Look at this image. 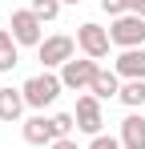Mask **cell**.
Here are the masks:
<instances>
[{
    "instance_id": "obj_15",
    "label": "cell",
    "mask_w": 145,
    "mask_h": 149,
    "mask_svg": "<svg viewBox=\"0 0 145 149\" xmlns=\"http://www.w3.org/2000/svg\"><path fill=\"white\" fill-rule=\"evenodd\" d=\"M28 8H32L40 20H56V16H61V0H32Z\"/></svg>"
},
{
    "instance_id": "obj_11",
    "label": "cell",
    "mask_w": 145,
    "mask_h": 149,
    "mask_svg": "<svg viewBox=\"0 0 145 149\" xmlns=\"http://www.w3.org/2000/svg\"><path fill=\"white\" fill-rule=\"evenodd\" d=\"M20 113H24V93L20 89H12V85H4L0 89V121H20Z\"/></svg>"
},
{
    "instance_id": "obj_13",
    "label": "cell",
    "mask_w": 145,
    "mask_h": 149,
    "mask_svg": "<svg viewBox=\"0 0 145 149\" xmlns=\"http://www.w3.org/2000/svg\"><path fill=\"white\" fill-rule=\"evenodd\" d=\"M16 61H20V45L12 40V32H8V28H0V73H12V69H16Z\"/></svg>"
},
{
    "instance_id": "obj_17",
    "label": "cell",
    "mask_w": 145,
    "mask_h": 149,
    "mask_svg": "<svg viewBox=\"0 0 145 149\" xmlns=\"http://www.w3.org/2000/svg\"><path fill=\"white\" fill-rule=\"evenodd\" d=\"M89 149H121V137H105V133H101V137L89 141Z\"/></svg>"
},
{
    "instance_id": "obj_5",
    "label": "cell",
    "mask_w": 145,
    "mask_h": 149,
    "mask_svg": "<svg viewBox=\"0 0 145 149\" xmlns=\"http://www.w3.org/2000/svg\"><path fill=\"white\" fill-rule=\"evenodd\" d=\"M45 20L32 12V8H16L12 12V40L24 45V49H40V40H45Z\"/></svg>"
},
{
    "instance_id": "obj_6",
    "label": "cell",
    "mask_w": 145,
    "mask_h": 149,
    "mask_svg": "<svg viewBox=\"0 0 145 149\" xmlns=\"http://www.w3.org/2000/svg\"><path fill=\"white\" fill-rule=\"evenodd\" d=\"M109 28H101V24H93V20H85V24L77 28V49L85 52V56H93V61H105L109 56Z\"/></svg>"
},
{
    "instance_id": "obj_3",
    "label": "cell",
    "mask_w": 145,
    "mask_h": 149,
    "mask_svg": "<svg viewBox=\"0 0 145 149\" xmlns=\"http://www.w3.org/2000/svg\"><path fill=\"white\" fill-rule=\"evenodd\" d=\"M36 56H40V65H45L48 73H52V69H65L72 56H77V36H65V32L45 36L40 49H36Z\"/></svg>"
},
{
    "instance_id": "obj_22",
    "label": "cell",
    "mask_w": 145,
    "mask_h": 149,
    "mask_svg": "<svg viewBox=\"0 0 145 149\" xmlns=\"http://www.w3.org/2000/svg\"><path fill=\"white\" fill-rule=\"evenodd\" d=\"M141 16H145V8H141Z\"/></svg>"
},
{
    "instance_id": "obj_9",
    "label": "cell",
    "mask_w": 145,
    "mask_h": 149,
    "mask_svg": "<svg viewBox=\"0 0 145 149\" xmlns=\"http://www.w3.org/2000/svg\"><path fill=\"white\" fill-rule=\"evenodd\" d=\"M113 73L125 81H145V49H125L113 65Z\"/></svg>"
},
{
    "instance_id": "obj_10",
    "label": "cell",
    "mask_w": 145,
    "mask_h": 149,
    "mask_svg": "<svg viewBox=\"0 0 145 149\" xmlns=\"http://www.w3.org/2000/svg\"><path fill=\"white\" fill-rule=\"evenodd\" d=\"M121 149H145V117L137 109L121 121Z\"/></svg>"
},
{
    "instance_id": "obj_18",
    "label": "cell",
    "mask_w": 145,
    "mask_h": 149,
    "mask_svg": "<svg viewBox=\"0 0 145 149\" xmlns=\"http://www.w3.org/2000/svg\"><path fill=\"white\" fill-rule=\"evenodd\" d=\"M101 8H105V12H109V16H113V20H117V16H125V12H129V8H125V0H101Z\"/></svg>"
},
{
    "instance_id": "obj_8",
    "label": "cell",
    "mask_w": 145,
    "mask_h": 149,
    "mask_svg": "<svg viewBox=\"0 0 145 149\" xmlns=\"http://www.w3.org/2000/svg\"><path fill=\"white\" fill-rule=\"evenodd\" d=\"M20 133H24V141H28V145H52V141H56L52 117H45V113H32V117L20 125Z\"/></svg>"
},
{
    "instance_id": "obj_14",
    "label": "cell",
    "mask_w": 145,
    "mask_h": 149,
    "mask_svg": "<svg viewBox=\"0 0 145 149\" xmlns=\"http://www.w3.org/2000/svg\"><path fill=\"white\" fill-rule=\"evenodd\" d=\"M117 101L125 105V109H141L145 105V81H125L121 93H117Z\"/></svg>"
},
{
    "instance_id": "obj_20",
    "label": "cell",
    "mask_w": 145,
    "mask_h": 149,
    "mask_svg": "<svg viewBox=\"0 0 145 149\" xmlns=\"http://www.w3.org/2000/svg\"><path fill=\"white\" fill-rule=\"evenodd\" d=\"M125 8H129V12H137V16H141V8H145V0H125Z\"/></svg>"
},
{
    "instance_id": "obj_1",
    "label": "cell",
    "mask_w": 145,
    "mask_h": 149,
    "mask_svg": "<svg viewBox=\"0 0 145 149\" xmlns=\"http://www.w3.org/2000/svg\"><path fill=\"white\" fill-rule=\"evenodd\" d=\"M61 89H65V85H61V73H48V69H45V73H36V77H28V81L20 85L24 105L36 109V113H45L48 105L61 97Z\"/></svg>"
},
{
    "instance_id": "obj_21",
    "label": "cell",
    "mask_w": 145,
    "mask_h": 149,
    "mask_svg": "<svg viewBox=\"0 0 145 149\" xmlns=\"http://www.w3.org/2000/svg\"><path fill=\"white\" fill-rule=\"evenodd\" d=\"M61 4H81V0H61Z\"/></svg>"
},
{
    "instance_id": "obj_19",
    "label": "cell",
    "mask_w": 145,
    "mask_h": 149,
    "mask_svg": "<svg viewBox=\"0 0 145 149\" xmlns=\"http://www.w3.org/2000/svg\"><path fill=\"white\" fill-rule=\"evenodd\" d=\"M48 149H81V145H77L72 137H56V141H52V145H48Z\"/></svg>"
},
{
    "instance_id": "obj_2",
    "label": "cell",
    "mask_w": 145,
    "mask_h": 149,
    "mask_svg": "<svg viewBox=\"0 0 145 149\" xmlns=\"http://www.w3.org/2000/svg\"><path fill=\"white\" fill-rule=\"evenodd\" d=\"M109 40H113L121 52L125 49H145V16H137V12L117 16V20L109 24Z\"/></svg>"
},
{
    "instance_id": "obj_16",
    "label": "cell",
    "mask_w": 145,
    "mask_h": 149,
    "mask_svg": "<svg viewBox=\"0 0 145 149\" xmlns=\"http://www.w3.org/2000/svg\"><path fill=\"white\" fill-rule=\"evenodd\" d=\"M52 129H56V137H72L77 117H72V113H56V117H52Z\"/></svg>"
},
{
    "instance_id": "obj_7",
    "label": "cell",
    "mask_w": 145,
    "mask_h": 149,
    "mask_svg": "<svg viewBox=\"0 0 145 149\" xmlns=\"http://www.w3.org/2000/svg\"><path fill=\"white\" fill-rule=\"evenodd\" d=\"M77 133H89V137H101V125H105V113H101V101L93 93H81L77 97Z\"/></svg>"
},
{
    "instance_id": "obj_4",
    "label": "cell",
    "mask_w": 145,
    "mask_h": 149,
    "mask_svg": "<svg viewBox=\"0 0 145 149\" xmlns=\"http://www.w3.org/2000/svg\"><path fill=\"white\" fill-rule=\"evenodd\" d=\"M97 73H101V65H97L93 56H81V61L72 56L69 65L61 69V85L72 89V93H89V89H93V81H97Z\"/></svg>"
},
{
    "instance_id": "obj_12",
    "label": "cell",
    "mask_w": 145,
    "mask_h": 149,
    "mask_svg": "<svg viewBox=\"0 0 145 149\" xmlns=\"http://www.w3.org/2000/svg\"><path fill=\"white\" fill-rule=\"evenodd\" d=\"M89 93H93L97 101H109V97H117V93H121V77H117V73H109V69H101Z\"/></svg>"
}]
</instances>
